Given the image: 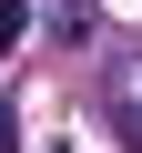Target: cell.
Listing matches in <instances>:
<instances>
[{
	"instance_id": "obj_2",
	"label": "cell",
	"mask_w": 142,
	"mask_h": 153,
	"mask_svg": "<svg viewBox=\"0 0 142 153\" xmlns=\"http://www.w3.org/2000/svg\"><path fill=\"white\" fill-rule=\"evenodd\" d=\"M0 153H10V112H0Z\"/></svg>"
},
{
	"instance_id": "obj_1",
	"label": "cell",
	"mask_w": 142,
	"mask_h": 153,
	"mask_svg": "<svg viewBox=\"0 0 142 153\" xmlns=\"http://www.w3.org/2000/svg\"><path fill=\"white\" fill-rule=\"evenodd\" d=\"M112 133H122V143H142V51L112 71Z\"/></svg>"
}]
</instances>
